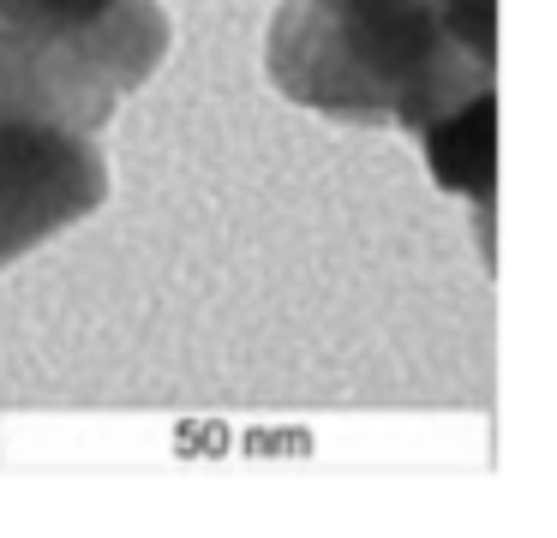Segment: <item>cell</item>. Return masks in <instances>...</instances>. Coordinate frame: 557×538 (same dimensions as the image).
Returning a JSON list of instances; mask_svg holds the SVG:
<instances>
[{
    "instance_id": "obj_2",
    "label": "cell",
    "mask_w": 557,
    "mask_h": 538,
    "mask_svg": "<svg viewBox=\"0 0 557 538\" xmlns=\"http://www.w3.org/2000/svg\"><path fill=\"white\" fill-rule=\"evenodd\" d=\"M425 143H432V167L444 186L485 198L492 191V90L473 96V108L461 96L444 120L425 126Z\"/></svg>"
},
{
    "instance_id": "obj_1",
    "label": "cell",
    "mask_w": 557,
    "mask_h": 538,
    "mask_svg": "<svg viewBox=\"0 0 557 538\" xmlns=\"http://www.w3.org/2000/svg\"><path fill=\"white\" fill-rule=\"evenodd\" d=\"M294 18H324L336 78H324L318 108H408L437 102L444 72V18L437 0H294Z\"/></svg>"
},
{
    "instance_id": "obj_3",
    "label": "cell",
    "mask_w": 557,
    "mask_h": 538,
    "mask_svg": "<svg viewBox=\"0 0 557 538\" xmlns=\"http://www.w3.org/2000/svg\"><path fill=\"white\" fill-rule=\"evenodd\" d=\"M437 18L456 48H473L480 66L492 60V0H437Z\"/></svg>"
},
{
    "instance_id": "obj_4",
    "label": "cell",
    "mask_w": 557,
    "mask_h": 538,
    "mask_svg": "<svg viewBox=\"0 0 557 538\" xmlns=\"http://www.w3.org/2000/svg\"><path fill=\"white\" fill-rule=\"evenodd\" d=\"M0 12L18 24H37V30H54V24H85L109 12V0H0Z\"/></svg>"
}]
</instances>
